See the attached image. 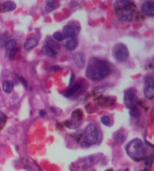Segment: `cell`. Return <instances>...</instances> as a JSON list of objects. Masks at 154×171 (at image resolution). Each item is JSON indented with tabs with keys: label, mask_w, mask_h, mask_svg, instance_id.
Returning a JSON list of instances; mask_svg holds the SVG:
<instances>
[{
	"label": "cell",
	"mask_w": 154,
	"mask_h": 171,
	"mask_svg": "<svg viewBox=\"0 0 154 171\" xmlns=\"http://www.w3.org/2000/svg\"><path fill=\"white\" fill-rule=\"evenodd\" d=\"M111 72L109 63L97 57H93L86 67V75L93 81H100L108 76Z\"/></svg>",
	"instance_id": "cell-1"
},
{
	"label": "cell",
	"mask_w": 154,
	"mask_h": 171,
	"mask_svg": "<svg viewBox=\"0 0 154 171\" xmlns=\"http://www.w3.org/2000/svg\"><path fill=\"white\" fill-rule=\"evenodd\" d=\"M135 5L127 0H119L114 3V11L118 19L123 21L130 22L133 18L135 11Z\"/></svg>",
	"instance_id": "cell-2"
},
{
	"label": "cell",
	"mask_w": 154,
	"mask_h": 171,
	"mask_svg": "<svg viewBox=\"0 0 154 171\" xmlns=\"http://www.w3.org/2000/svg\"><path fill=\"white\" fill-rule=\"evenodd\" d=\"M127 153L135 162H141L145 158L147 151L140 139H134L126 146Z\"/></svg>",
	"instance_id": "cell-3"
},
{
	"label": "cell",
	"mask_w": 154,
	"mask_h": 171,
	"mask_svg": "<svg viewBox=\"0 0 154 171\" xmlns=\"http://www.w3.org/2000/svg\"><path fill=\"white\" fill-rule=\"evenodd\" d=\"M99 133L96 125L93 124H89L84 131V141L85 143L88 144L90 146L97 142L99 139Z\"/></svg>",
	"instance_id": "cell-4"
},
{
	"label": "cell",
	"mask_w": 154,
	"mask_h": 171,
	"mask_svg": "<svg viewBox=\"0 0 154 171\" xmlns=\"http://www.w3.org/2000/svg\"><path fill=\"white\" fill-rule=\"evenodd\" d=\"M112 54L118 62H125L129 58V52L127 47L123 43H117L112 49Z\"/></svg>",
	"instance_id": "cell-5"
},
{
	"label": "cell",
	"mask_w": 154,
	"mask_h": 171,
	"mask_svg": "<svg viewBox=\"0 0 154 171\" xmlns=\"http://www.w3.org/2000/svg\"><path fill=\"white\" fill-rule=\"evenodd\" d=\"M123 102L127 108H135L140 103V100L138 98L136 92L134 89H129L124 92Z\"/></svg>",
	"instance_id": "cell-6"
},
{
	"label": "cell",
	"mask_w": 154,
	"mask_h": 171,
	"mask_svg": "<svg viewBox=\"0 0 154 171\" xmlns=\"http://www.w3.org/2000/svg\"><path fill=\"white\" fill-rule=\"evenodd\" d=\"M141 12L147 17L154 16V2L147 1L144 3L141 8Z\"/></svg>",
	"instance_id": "cell-7"
},
{
	"label": "cell",
	"mask_w": 154,
	"mask_h": 171,
	"mask_svg": "<svg viewBox=\"0 0 154 171\" xmlns=\"http://www.w3.org/2000/svg\"><path fill=\"white\" fill-rule=\"evenodd\" d=\"M63 38H65L66 40H70V39H75L76 37V32L73 27L70 25H66L63 27Z\"/></svg>",
	"instance_id": "cell-8"
},
{
	"label": "cell",
	"mask_w": 154,
	"mask_h": 171,
	"mask_svg": "<svg viewBox=\"0 0 154 171\" xmlns=\"http://www.w3.org/2000/svg\"><path fill=\"white\" fill-rule=\"evenodd\" d=\"M72 58L75 65L79 69H83L85 65V56L81 52H76L73 54Z\"/></svg>",
	"instance_id": "cell-9"
},
{
	"label": "cell",
	"mask_w": 154,
	"mask_h": 171,
	"mask_svg": "<svg viewBox=\"0 0 154 171\" xmlns=\"http://www.w3.org/2000/svg\"><path fill=\"white\" fill-rule=\"evenodd\" d=\"M16 46H17V42H16L14 39H11V40H9L6 42V44L4 46L6 57H9L10 53H11L14 49L16 48Z\"/></svg>",
	"instance_id": "cell-10"
},
{
	"label": "cell",
	"mask_w": 154,
	"mask_h": 171,
	"mask_svg": "<svg viewBox=\"0 0 154 171\" xmlns=\"http://www.w3.org/2000/svg\"><path fill=\"white\" fill-rule=\"evenodd\" d=\"M38 45V40L35 38H29L26 40L25 43H24V48L26 50L29 51L31 50V49L34 48L35 47H36Z\"/></svg>",
	"instance_id": "cell-11"
},
{
	"label": "cell",
	"mask_w": 154,
	"mask_h": 171,
	"mask_svg": "<svg viewBox=\"0 0 154 171\" xmlns=\"http://www.w3.org/2000/svg\"><path fill=\"white\" fill-rule=\"evenodd\" d=\"M80 88H81V85H80V84L78 83L75 84L72 87L68 88V89L65 91V93H64V96H65V97H72V95L75 94L76 92H78V90H80Z\"/></svg>",
	"instance_id": "cell-12"
},
{
	"label": "cell",
	"mask_w": 154,
	"mask_h": 171,
	"mask_svg": "<svg viewBox=\"0 0 154 171\" xmlns=\"http://www.w3.org/2000/svg\"><path fill=\"white\" fill-rule=\"evenodd\" d=\"M78 42L76 39H70V40H66L65 43V47L69 51H74L75 49H76V48L78 47Z\"/></svg>",
	"instance_id": "cell-13"
},
{
	"label": "cell",
	"mask_w": 154,
	"mask_h": 171,
	"mask_svg": "<svg viewBox=\"0 0 154 171\" xmlns=\"http://www.w3.org/2000/svg\"><path fill=\"white\" fill-rule=\"evenodd\" d=\"M1 7L2 11H5V12H6V11H14V10L16 9V4L14 2L9 1L5 2L4 4H2V6H0V8Z\"/></svg>",
	"instance_id": "cell-14"
},
{
	"label": "cell",
	"mask_w": 154,
	"mask_h": 171,
	"mask_svg": "<svg viewBox=\"0 0 154 171\" xmlns=\"http://www.w3.org/2000/svg\"><path fill=\"white\" fill-rule=\"evenodd\" d=\"M60 3L57 1H46L45 2V10L47 11H52L53 10L58 9Z\"/></svg>",
	"instance_id": "cell-15"
},
{
	"label": "cell",
	"mask_w": 154,
	"mask_h": 171,
	"mask_svg": "<svg viewBox=\"0 0 154 171\" xmlns=\"http://www.w3.org/2000/svg\"><path fill=\"white\" fill-rule=\"evenodd\" d=\"M42 52L45 54V55L48 56L50 57H55L57 56V51L54 49L52 48L49 45H46L42 48Z\"/></svg>",
	"instance_id": "cell-16"
},
{
	"label": "cell",
	"mask_w": 154,
	"mask_h": 171,
	"mask_svg": "<svg viewBox=\"0 0 154 171\" xmlns=\"http://www.w3.org/2000/svg\"><path fill=\"white\" fill-rule=\"evenodd\" d=\"M144 93L147 99L153 100L154 97V87L147 86L144 90Z\"/></svg>",
	"instance_id": "cell-17"
},
{
	"label": "cell",
	"mask_w": 154,
	"mask_h": 171,
	"mask_svg": "<svg viewBox=\"0 0 154 171\" xmlns=\"http://www.w3.org/2000/svg\"><path fill=\"white\" fill-rule=\"evenodd\" d=\"M14 88V83L11 81H5L2 83L3 91L7 93H10Z\"/></svg>",
	"instance_id": "cell-18"
},
{
	"label": "cell",
	"mask_w": 154,
	"mask_h": 171,
	"mask_svg": "<svg viewBox=\"0 0 154 171\" xmlns=\"http://www.w3.org/2000/svg\"><path fill=\"white\" fill-rule=\"evenodd\" d=\"M93 159L92 158V157L86 158L82 160L81 167L83 169H88L93 165Z\"/></svg>",
	"instance_id": "cell-19"
},
{
	"label": "cell",
	"mask_w": 154,
	"mask_h": 171,
	"mask_svg": "<svg viewBox=\"0 0 154 171\" xmlns=\"http://www.w3.org/2000/svg\"><path fill=\"white\" fill-rule=\"evenodd\" d=\"M72 118L74 120L81 121L82 120V118H83V113H82V112L80 109L75 110V111L73 112L72 114Z\"/></svg>",
	"instance_id": "cell-20"
},
{
	"label": "cell",
	"mask_w": 154,
	"mask_h": 171,
	"mask_svg": "<svg viewBox=\"0 0 154 171\" xmlns=\"http://www.w3.org/2000/svg\"><path fill=\"white\" fill-rule=\"evenodd\" d=\"M114 139L115 140V142H118V143H123L125 140V136L122 133H116L114 136Z\"/></svg>",
	"instance_id": "cell-21"
},
{
	"label": "cell",
	"mask_w": 154,
	"mask_h": 171,
	"mask_svg": "<svg viewBox=\"0 0 154 171\" xmlns=\"http://www.w3.org/2000/svg\"><path fill=\"white\" fill-rule=\"evenodd\" d=\"M129 115L133 118H138L141 116V111L137 107L129 108Z\"/></svg>",
	"instance_id": "cell-22"
},
{
	"label": "cell",
	"mask_w": 154,
	"mask_h": 171,
	"mask_svg": "<svg viewBox=\"0 0 154 171\" xmlns=\"http://www.w3.org/2000/svg\"><path fill=\"white\" fill-rule=\"evenodd\" d=\"M46 45H47L50 46V47H51L52 48L54 49L56 51H57V50H58V49H60V46L59 45L57 42H53V41H52V40L47 41V43H46Z\"/></svg>",
	"instance_id": "cell-23"
},
{
	"label": "cell",
	"mask_w": 154,
	"mask_h": 171,
	"mask_svg": "<svg viewBox=\"0 0 154 171\" xmlns=\"http://www.w3.org/2000/svg\"><path fill=\"white\" fill-rule=\"evenodd\" d=\"M53 39H55L57 42H62V41L63 40V34L61 33V32H56L53 33Z\"/></svg>",
	"instance_id": "cell-24"
},
{
	"label": "cell",
	"mask_w": 154,
	"mask_h": 171,
	"mask_svg": "<svg viewBox=\"0 0 154 171\" xmlns=\"http://www.w3.org/2000/svg\"><path fill=\"white\" fill-rule=\"evenodd\" d=\"M101 121L103 124H105V125H108V124H110V121H111V120H110V118L108 117V116H103V117H101Z\"/></svg>",
	"instance_id": "cell-25"
},
{
	"label": "cell",
	"mask_w": 154,
	"mask_h": 171,
	"mask_svg": "<svg viewBox=\"0 0 154 171\" xmlns=\"http://www.w3.org/2000/svg\"><path fill=\"white\" fill-rule=\"evenodd\" d=\"M153 83H154V80L152 77H148L147 78L145 81V84L147 85V86H153Z\"/></svg>",
	"instance_id": "cell-26"
},
{
	"label": "cell",
	"mask_w": 154,
	"mask_h": 171,
	"mask_svg": "<svg viewBox=\"0 0 154 171\" xmlns=\"http://www.w3.org/2000/svg\"><path fill=\"white\" fill-rule=\"evenodd\" d=\"M152 164H153V155H150V157L147 158V160H146L145 164L147 166H151Z\"/></svg>",
	"instance_id": "cell-27"
},
{
	"label": "cell",
	"mask_w": 154,
	"mask_h": 171,
	"mask_svg": "<svg viewBox=\"0 0 154 171\" xmlns=\"http://www.w3.org/2000/svg\"><path fill=\"white\" fill-rule=\"evenodd\" d=\"M18 78L20 79V81L21 82V83L23 84V85H24V86L25 87L26 89H27V88H28V85H27V80L24 79V78H23V77H21V76H18Z\"/></svg>",
	"instance_id": "cell-28"
},
{
	"label": "cell",
	"mask_w": 154,
	"mask_h": 171,
	"mask_svg": "<svg viewBox=\"0 0 154 171\" xmlns=\"http://www.w3.org/2000/svg\"><path fill=\"white\" fill-rule=\"evenodd\" d=\"M6 119V115L4 114L3 112H0V124H2V122H4Z\"/></svg>",
	"instance_id": "cell-29"
},
{
	"label": "cell",
	"mask_w": 154,
	"mask_h": 171,
	"mask_svg": "<svg viewBox=\"0 0 154 171\" xmlns=\"http://www.w3.org/2000/svg\"><path fill=\"white\" fill-rule=\"evenodd\" d=\"M39 116H41V117H45L46 116V111L44 109H42L39 111Z\"/></svg>",
	"instance_id": "cell-30"
},
{
	"label": "cell",
	"mask_w": 154,
	"mask_h": 171,
	"mask_svg": "<svg viewBox=\"0 0 154 171\" xmlns=\"http://www.w3.org/2000/svg\"><path fill=\"white\" fill-rule=\"evenodd\" d=\"M81 147L82 148H88V147H90V146L88 144H86V143H85L84 142H83L81 143Z\"/></svg>",
	"instance_id": "cell-31"
},
{
	"label": "cell",
	"mask_w": 154,
	"mask_h": 171,
	"mask_svg": "<svg viewBox=\"0 0 154 171\" xmlns=\"http://www.w3.org/2000/svg\"><path fill=\"white\" fill-rule=\"evenodd\" d=\"M60 69V66H53L52 67V70H54V71H57V70H59Z\"/></svg>",
	"instance_id": "cell-32"
},
{
	"label": "cell",
	"mask_w": 154,
	"mask_h": 171,
	"mask_svg": "<svg viewBox=\"0 0 154 171\" xmlns=\"http://www.w3.org/2000/svg\"><path fill=\"white\" fill-rule=\"evenodd\" d=\"M50 111L52 112H53V113H57V110H56V108H53V107H50Z\"/></svg>",
	"instance_id": "cell-33"
},
{
	"label": "cell",
	"mask_w": 154,
	"mask_h": 171,
	"mask_svg": "<svg viewBox=\"0 0 154 171\" xmlns=\"http://www.w3.org/2000/svg\"><path fill=\"white\" fill-rule=\"evenodd\" d=\"M146 143H147V145H149V146H150V147H151V148H153V145H152V144H150V142H147V140H146Z\"/></svg>",
	"instance_id": "cell-34"
},
{
	"label": "cell",
	"mask_w": 154,
	"mask_h": 171,
	"mask_svg": "<svg viewBox=\"0 0 154 171\" xmlns=\"http://www.w3.org/2000/svg\"><path fill=\"white\" fill-rule=\"evenodd\" d=\"M124 171H129V170H128V169H126V170H124Z\"/></svg>",
	"instance_id": "cell-35"
}]
</instances>
